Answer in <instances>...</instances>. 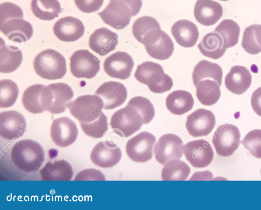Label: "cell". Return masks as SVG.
Wrapping results in <instances>:
<instances>
[{"label":"cell","instance_id":"6da1fadb","mask_svg":"<svg viewBox=\"0 0 261 210\" xmlns=\"http://www.w3.org/2000/svg\"><path fill=\"white\" fill-rule=\"evenodd\" d=\"M10 155L15 166L27 173L39 169L45 160L42 146L38 142L30 139L16 142L12 148Z\"/></svg>","mask_w":261,"mask_h":210},{"label":"cell","instance_id":"7a4b0ae2","mask_svg":"<svg viewBox=\"0 0 261 210\" xmlns=\"http://www.w3.org/2000/svg\"><path fill=\"white\" fill-rule=\"evenodd\" d=\"M142 6V0H110L98 14L106 24L120 30L129 24L131 17L139 13Z\"/></svg>","mask_w":261,"mask_h":210},{"label":"cell","instance_id":"3957f363","mask_svg":"<svg viewBox=\"0 0 261 210\" xmlns=\"http://www.w3.org/2000/svg\"><path fill=\"white\" fill-rule=\"evenodd\" d=\"M134 76L138 81L147 85L154 93L167 92L171 89L173 84L172 79L164 73L162 66L150 61L139 65Z\"/></svg>","mask_w":261,"mask_h":210},{"label":"cell","instance_id":"277c9868","mask_svg":"<svg viewBox=\"0 0 261 210\" xmlns=\"http://www.w3.org/2000/svg\"><path fill=\"white\" fill-rule=\"evenodd\" d=\"M33 66L39 76L47 80L61 79L67 72L65 58L57 51L51 49L39 53L34 59Z\"/></svg>","mask_w":261,"mask_h":210},{"label":"cell","instance_id":"5b68a950","mask_svg":"<svg viewBox=\"0 0 261 210\" xmlns=\"http://www.w3.org/2000/svg\"><path fill=\"white\" fill-rule=\"evenodd\" d=\"M71 87L63 82L45 86L41 92V105L45 111L56 114L64 112L73 97Z\"/></svg>","mask_w":261,"mask_h":210},{"label":"cell","instance_id":"8992f818","mask_svg":"<svg viewBox=\"0 0 261 210\" xmlns=\"http://www.w3.org/2000/svg\"><path fill=\"white\" fill-rule=\"evenodd\" d=\"M102 99L98 96H81L66 104L71 114L80 123H89L97 118L103 108Z\"/></svg>","mask_w":261,"mask_h":210},{"label":"cell","instance_id":"52a82bcc","mask_svg":"<svg viewBox=\"0 0 261 210\" xmlns=\"http://www.w3.org/2000/svg\"><path fill=\"white\" fill-rule=\"evenodd\" d=\"M110 124L116 134L128 137L141 129L143 120L138 111L127 104L113 113Z\"/></svg>","mask_w":261,"mask_h":210},{"label":"cell","instance_id":"ba28073f","mask_svg":"<svg viewBox=\"0 0 261 210\" xmlns=\"http://www.w3.org/2000/svg\"><path fill=\"white\" fill-rule=\"evenodd\" d=\"M240 138V131L237 126L224 124L220 125L215 131L212 142L218 155L228 157L238 149Z\"/></svg>","mask_w":261,"mask_h":210},{"label":"cell","instance_id":"9c48e42d","mask_svg":"<svg viewBox=\"0 0 261 210\" xmlns=\"http://www.w3.org/2000/svg\"><path fill=\"white\" fill-rule=\"evenodd\" d=\"M70 69L75 77L91 79L100 70V60L88 50H78L70 58Z\"/></svg>","mask_w":261,"mask_h":210},{"label":"cell","instance_id":"30bf717a","mask_svg":"<svg viewBox=\"0 0 261 210\" xmlns=\"http://www.w3.org/2000/svg\"><path fill=\"white\" fill-rule=\"evenodd\" d=\"M156 138L151 133L143 131L128 140L125 146L128 157L137 163H144L152 157Z\"/></svg>","mask_w":261,"mask_h":210},{"label":"cell","instance_id":"8fae6325","mask_svg":"<svg viewBox=\"0 0 261 210\" xmlns=\"http://www.w3.org/2000/svg\"><path fill=\"white\" fill-rule=\"evenodd\" d=\"M182 147L183 142L179 136L174 134H164L155 144V158L164 165L170 160L180 159L182 156Z\"/></svg>","mask_w":261,"mask_h":210},{"label":"cell","instance_id":"7c38bea8","mask_svg":"<svg viewBox=\"0 0 261 210\" xmlns=\"http://www.w3.org/2000/svg\"><path fill=\"white\" fill-rule=\"evenodd\" d=\"M182 152L186 160L195 168L208 166L214 158L211 144L204 139L190 141L183 145Z\"/></svg>","mask_w":261,"mask_h":210},{"label":"cell","instance_id":"4fadbf2b","mask_svg":"<svg viewBox=\"0 0 261 210\" xmlns=\"http://www.w3.org/2000/svg\"><path fill=\"white\" fill-rule=\"evenodd\" d=\"M50 135L54 143L60 147H66L73 144L78 135L75 123L68 117L54 119L50 128Z\"/></svg>","mask_w":261,"mask_h":210},{"label":"cell","instance_id":"5bb4252c","mask_svg":"<svg viewBox=\"0 0 261 210\" xmlns=\"http://www.w3.org/2000/svg\"><path fill=\"white\" fill-rule=\"evenodd\" d=\"M215 124V116L211 110L199 108L187 116L186 127L190 135L197 137L209 134Z\"/></svg>","mask_w":261,"mask_h":210},{"label":"cell","instance_id":"9a60e30c","mask_svg":"<svg viewBox=\"0 0 261 210\" xmlns=\"http://www.w3.org/2000/svg\"><path fill=\"white\" fill-rule=\"evenodd\" d=\"M27 129L24 116L15 110H8L0 113V136L8 140L21 137Z\"/></svg>","mask_w":261,"mask_h":210},{"label":"cell","instance_id":"2e32d148","mask_svg":"<svg viewBox=\"0 0 261 210\" xmlns=\"http://www.w3.org/2000/svg\"><path fill=\"white\" fill-rule=\"evenodd\" d=\"M120 148L115 143L102 141L97 143L90 154L92 162L98 167L109 168L117 164L121 160Z\"/></svg>","mask_w":261,"mask_h":210},{"label":"cell","instance_id":"e0dca14e","mask_svg":"<svg viewBox=\"0 0 261 210\" xmlns=\"http://www.w3.org/2000/svg\"><path fill=\"white\" fill-rule=\"evenodd\" d=\"M134 66V60L128 53L117 51L105 59L103 69L109 76L125 80L129 77Z\"/></svg>","mask_w":261,"mask_h":210},{"label":"cell","instance_id":"ac0fdd59","mask_svg":"<svg viewBox=\"0 0 261 210\" xmlns=\"http://www.w3.org/2000/svg\"><path fill=\"white\" fill-rule=\"evenodd\" d=\"M95 94L102 99L103 109L106 110L113 109L121 106L127 96L126 87L122 83L114 81L102 83Z\"/></svg>","mask_w":261,"mask_h":210},{"label":"cell","instance_id":"d6986e66","mask_svg":"<svg viewBox=\"0 0 261 210\" xmlns=\"http://www.w3.org/2000/svg\"><path fill=\"white\" fill-rule=\"evenodd\" d=\"M53 31L60 40L71 42L77 40L83 36L85 26L79 19L67 16L60 18L55 23Z\"/></svg>","mask_w":261,"mask_h":210},{"label":"cell","instance_id":"ffe728a7","mask_svg":"<svg viewBox=\"0 0 261 210\" xmlns=\"http://www.w3.org/2000/svg\"><path fill=\"white\" fill-rule=\"evenodd\" d=\"M118 43V36L103 27L96 29L90 36L89 47L95 52L103 56L115 49Z\"/></svg>","mask_w":261,"mask_h":210},{"label":"cell","instance_id":"44dd1931","mask_svg":"<svg viewBox=\"0 0 261 210\" xmlns=\"http://www.w3.org/2000/svg\"><path fill=\"white\" fill-rule=\"evenodd\" d=\"M0 31L10 40L22 43L30 40L33 35L32 24L22 18H14L0 24Z\"/></svg>","mask_w":261,"mask_h":210},{"label":"cell","instance_id":"7402d4cb","mask_svg":"<svg viewBox=\"0 0 261 210\" xmlns=\"http://www.w3.org/2000/svg\"><path fill=\"white\" fill-rule=\"evenodd\" d=\"M223 9L218 2L213 0H197L194 15L196 20L204 26L215 24L222 17Z\"/></svg>","mask_w":261,"mask_h":210},{"label":"cell","instance_id":"603a6c76","mask_svg":"<svg viewBox=\"0 0 261 210\" xmlns=\"http://www.w3.org/2000/svg\"><path fill=\"white\" fill-rule=\"evenodd\" d=\"M252 76L249 70L245 67L234 66L225 78L226 88L236 95L244 94L250 87Z\"/></svg>","mask_w":261,"mask_h":210},{"label":"cell","instance_id":"cb8c5ba5","mask_svg":"<svg viewBox=\"0 0 261 210\" xmlns=\"http://www.w3.org/2000/svg\"><path fill=\"white\" fill-rule=\"evenodd\" d=\"M171 32L176 42L186 48L194 46L199 37L197 26L193 22L186 19L175 22L171 27Z\"/></svg>","mask_w":261,"mask_h":210},{"label":"cell","instance_id":"d4e9b609","mask_svg":"<svg viewBox=\"0 0 261 210\" xmlns=\"http://www.w3.org/2000/svg\"><path fill=\"white\" fill-rule=\"evenodd\" d=\"M39 173L42 181H70L73 175L71 166L64 160L46 163Z\"/></svg>","mask_w":261,"mask_h":210},{"label":"cell","instance_id":"484cf974","mask_svg":"<svg viewBox=\"0 0 261 210\" xmlns=\"http://www.w3.org/2000/svg\"><path fill=\"white\" fill-rule=\"evenodd\" d=\"M22 53L18 48L8 46L0 38V72L9 73L16 70L21 64Z\"/></svg>","mask_w":261,"mask_h":210},{"label":"cell","instance_id":"4316f807","mask_svg":"<svg viewBox=\"0 0 261 210\" xmlns=\"http://www.w3.org/2000/svg\"><path fill=\"white\" fill-rule=\"evenodd\" d=\"M194 101L189 92L177 90L169 94L166 99V105L168 110L176 115H182L191 110Z\"/></svg>","mask_w":261,"mask_h":210},{"label":"cell","instance_id":"83f0119b","mask_svg":"<svg viewBox=\"0 0 261 210\" xmlns=\"http://www.w3.org/2000/svg\"><path fill=\"white\" fill-rule=\"evenodd\" d=\"M197 46L202 54L215 59L222 57L226 50L221 37L215 31L206 34Z\"/></svg>","mask_w":261,"mask_h":210},{"label":"cell","instance_id":"f1b7e54d","mask_svg":"<svg viewBox=\"0 0 261 210\" xmlns=\"http://www.w3.org/2000/svg\"><path fill=\"white\" fill-rule=\"evenodd\" d=\"M223 72L221 67L217 64L206 60H201L195 66L192 79L195 86L197 83L204 79H211L222 84Z\"/></svg>","mask_w":261,"mask_h":210},{"label":"cell","instance_id":"f546056e","mask_svg":"<svg viewBox=\"0 0 261 210\" xmlns=\"http://www.w3.org/2000/svg\"><path fill=\"white\" fill-rule=\"evenodd\" d=\"M220 86L214 80L204 79L200 81L195 86L198 100L205 106L215 104L221 96Z\"/></svg>","mask_w":261,"mask_h":210},{"label":"cell","instance_id":"4dcf8cb0","mask_svg":"<svg viewBox=\"0 0 261 210\" xmlns=\"http://www.w3.org/2000/svg\"><path fill=\"white\" fill-rule=\"evenodd\" d=\"M31 8L34 15L42 20H53L62 11L58 0H32Z\"/></svg>","mask_w":261,"mask_h":210},{"label":"cell","instance_id":"1f68e13d","mask_svg":"<svg viewBox=\"0 0 261 210\" xmlns=\"http://www.w3.org/2000/svg\"><path fill=\"white\" fill-rule=\"evenodd\" d=\"M45 85L36 84L28 87L22 96V103L24 108L30 113L37 114L44 110L41 105V92Z\"/></svg>","mask_w":261,"mask_h":210},{"label":"cell","instance_id":"d6a6232c","mask_svg":"<svg viewBox=\"0 0 261 210\" xmlns=\"http://www.w3.org/2000/svg\"><path fill=\"white\" fill-rule=\"evenodd\" d=\"M191 169L184 161L173 159L167 162L162 169L161 177L164 181H185Z\"/></svg>","mask_w":261,"mask_h":210},{"label":"cell","instance_id":"836d02e7","mask_svg":"<svg viewBox=\"0 0 261 210\" xmlns=\"http://www.w3.org/2000/svg\"><path fill=\"white\" fill-rule=\"evenodd\" d=\"M145 48L151 57L159 60L169 58L172 54L174 49L172 39L164 31L157 41Z\"/></svg>","mask_w":261,"mask_h":210},{"label":"cell","instance_id":"e575fe53","mask_svg":"<svg viewBox=\"0 0 261 210\" xmlns=\"http://www.w3.org/2000/svg\"><path fill=\"white\" fill-rule=\"evenodd\" d=\"M215 31L221 37L225 48H231L238 43L240 28L234 21L224 19L218 24Z\"/></svg>","mask_w":261,"mask_h":210},{"label":"cell","instance_id":"d590c367","mask_svg":"<svg viewBox=\"0 0 261 210\" xmlns=\"http://www.w3.org/2000/svg\"><path fill=\"white\" fill-rule=\"evenodd\" d=\"M160 27L159 23L154 18L144 16L135 21L132 26V33L135 38L141 43L150 32Z\"/></svg>","mask_w":261,"mask_h":210},{"label":"cell","instance_id":"8d00e7d4","mask_svg":"<svg viewBox=\"0 0 261 210\" xmlns=\"http://www.w3.org/2000/svg\"><path fill=\"white\" fill-rule=\"evenodd\" d=\"M19 95V88L13 81L4 79L0 81V107L8 108L12 106L16 101Z\"/></svg>","mask_w":261,"mask_h":210},{"label":"cell","instance_id":"74e56055","mask_svg":"<svg viewBox=\"0 0 261 210\" xmlns=\"http://www.w3.org/2000/svg\"><path fill=\"white\" fill-rule=\"evenodd\" d=\"M80 126L86 135L95 139L101 138L108 129L107 117L102 112L95 120L80 123Z\"/></svg>","mask_w":261,"mask_h":210},{"label":"cell","instance_id":"f35d334b","mask_svg":"<svg viewBox=\"0 0 261 210\" xmlns=\"http://www.w3.org/2000/svg\"><path fill=\"white\" fill-rule=\"evenodd\" d=\"M142 116L143 124L149 123L153 118L155 110L152 103L146 98L137 96L132 98L128 103Z\"/></svg>","mask_w":261,"mask_h":210},{"label":"cell","instance_id":"ab89813d","mask_svg":"<svg viewBox=\"0 0 261 210\" xmlns=\"http://www.w3.org/2000/svg\"><path fill=\"white\" fill-rule=\"evenodd\" d=\"M242 144L253 157L261 159V130L255 129L248 132Z\"/></svg>","mask_w":261,"mask_h":210},{"label":"cell","instance_id":"60d3db41","mask_svg":"<svg viewBox=\"0 0 261 210\" xmlns=\"http://www.w3.org/2000/svg\"><path fill=\"white\" fill-rule=\"evenodd\" d=\"M254 27L255 24H253L245 29L241 44L245 51L251 54H257L261 52V46L255 38Z\"/></svg>","mask_w":261,"mask_h":210},{"label":"cell","instance_id":"b9f144b4","mask_svg":"<svg viewBox=\"0 0 261 210\" xmlns=\"http://www.w3.org/2000/svg\"><path fill=\"white\" fill-rule=\"evenodd\" d=\"M22 9L18 5L10 2H5L0 5V24L8 20L14 18H22Z\"/></svg>","mask_w":261,"mask_h":210},{"label":"cell","instance_id":"7bdbcfd3","mask_svg":"<svg viewBox=\"0 0 261 210\" xmlns=\"http://www.w3.org/2000/svg\"><path fill=\"white\" fill-rule=\"evenodd\" d=\"M77 8L82 12L90 13L97 11L104 0H74Z\"/></svg>","mask_w":261,"mask_h":210},{"label":"cell","instance_id":"ee69618b","mask_svg":"<svg viewBox=\"0 0 261 210\" xmlns=\"http://www.w3.org/2000/svg\"><path fill=\"white\" fill-rule=\"evenodd\" d=\"M74 181H105L104 174L95 169H86L79 172L74 178Z\"/></svg>","mask_w":261,"mask_h":210},{"label":"cell","instance_id":"f6af8a7d","mask_svg":"<svg viewBox=\"0 0 261 210\" xmlns=\"http://www.w3.org/2000/svg\"><path fill=\"white\" fill-rule=\"evenodd\" d=\"M251 105L255 113L261 116V87L255 89L252 94Z\"/></svg>","mask_w":261,"mask_h":210},{"label":"cell","instance_id":"bcb514c9","mask_svg":"<svg viewBox=\"0 0 261 210\" xmlns=\"http://www.w3.org/2000/svg\"><path fill=\"white\" fill-rule=\"evenodd\" d=\"M213 177L212 173L208 171L198 172L195 173L190 179L191 180H205L212 178Z\"/></svg>","mask_w":261,"mask_h":210},{"label":"cell","instance_id":"7dc6e473","mask_svg":"<svg viewBox=\"0 0 261 210\" xmlns=\"http://www.w3.org/2000/svg\"><path fill=\"white\" fill-rule=\"evenodd\" d=\"M254 33L256 40L261 46V24H255Z\"/></svg>","mask_w":261,"mask_h":210},{"label":"cell","instance_id":"c3c4849f","mask_svg":"<svg viewBox=\"0 0 261 210\" xmlns=\"http://www.w3.org/2000/svg\"><path fill=\"white\" fill-rule=\"evenodd\" d=\"M220 1H228V0H220Z\"/></svg>","mask_w":261,"mask_h":210},{"label":"cell","instance_id":"681fc988","mask_svg":"<svg viewBox=\"0 0 261 210\" xmlns=\"http://www.w3.org/2000/svg\"><path fill=\"white\" fill-rule=\"evenodd\" d=\"M260 174H261V169H260Z\"/></svg>","mask_w":261,"mask_h":210}]
</instances>
